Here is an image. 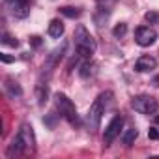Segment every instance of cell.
<instances>
[{
    "label": "cell",
    "mask_w": 159,
    "mask_h": 159,
    "mask_svg": "<svg viewBox=\"0 0 159 159\" xmlns=\"http://www.w3.org/2000/svg\"><path fill=\"white\" fill-rule=\"evenodd\" d=\"M0 60H2L4 64H11V62H15V58H13V56H8V54H4V52L0 54Z\"/></svg>",
    "instance_id": "obj_24"
},
{
    "label": "cell",
    "mask_w": 159,
    "mask_h": 159,
    "mask_svg": "<svg viewBox=\"0 0 159 159\" xmlns=\"http://www.w3.org/2000/svg\"><path fill=\"white\" fill-rule=\"evenodd\" d=\"M73 39H75V49H77V54H81L83 58H90L96 49H98V43L94 39V36L86 30L84 25H79L75 28V34H73Z\"/></svg>",
    "instance_id": "obj_1"
},
{
    "label": "cell",
    "mask_w": 159,
    "mask_h": 159,
    "mask_svg": "<svg viewBox=\"0 0 159 159\" xmlns=\"http://www.w3.org/2000/svg\"><path fill=\"white\" fill-rule=\"evenodd\" d=\"M54 105L56 109L60 111V116L66 118L71 125H81V118L77 114V109H75V103L62 92H56L54 94Z\"/></svg>",
    "instance_id": "obj_2"
},
{
    "label": "cell",
    "mask_w": 159,
    "mask_h": 159,
    "mask_svg": "<svg viewBox=\"0 0 159 159\" xmlns=\"http://www.w3.org/2000/svg\"><path fill=\"white\" fill-rule=\"evenodd\" d=\"M64 34V23L60 19H52L49 25V36L51 38H62Z\"/></svg>",
    "instance_id": "obj_14"
},
{
    "label": "cell",
    "mask_w": 159,
    "mask_h": 159,
    "mask_svg": "<svg viewBox=\"0 0 159 159\" xmlns=\"http://www.w3.org/2000/svg\"><path fill=\"white\" fill-rule=\"evenodd\" d=\"M56 116H58L56 112H49V116H45V118H43V122H45V124L52 129V127L56 125Z\"/></svg>",
    "instance_id": "obj_19"
},
{
    "label": "cell",
    "mask_w": 159,
    "mask_h": 159,
    "mask_svg": "<svg viewBox=\"0 0 159 159\" xmlns=\"http://www.w3.org/2000/svg\"><path fill=\"white\" fill-rule=\"evenodd\" d=\"M10 13L17 19H26L30 15V2L28 0H4Z\"/></svg>",
    "instance_id": "obj_6"
},
{
    "label": "cell",
    "mask_w": 159,
    "mask_h": 159,
    "mask_svg": "<svg viewBox=\"0 0 159 159\" xmlns=\"http://www.w3.org/2000/svg\"><path fill=\"white\" fill-rule=\"evenodd\" d=\"M64 52H66V43H62L60 47H56L49 56H47V60H45V64H43V71H41V77H45V79H49L51 77V73H52V69L60 64V60H62V56H64Z\"/></svg>",
    "instance_id": "obj_5"
},
{
    "label": "cell",
    "mask_w": 159,
    "mask_h": 159,
    "mask_svg": "<svg viewBox=\"0 0 159 159\" xmlns=\"http://www.w3.org/2000/svg\"><path fill=\"white\" fill-rule=\"evenodd\" d=\"M155 39H157V34H155V30L150 28V26H139V28L135 30V41H137V45H140V47H150V45L155 43Z\"/></svg>",
    "instance_id": "obj_7"
},
{
    "label": "cell",
    "mask_w": 159,
    "mask_h": 159,
    "mask_svg": "<svg viewBox=\"0 0 159 159\" xmlns=\"http://www.w3.org/2000/svg\"><path fill=\"white\" fill-rule=\"evenodd\" d=\"M157 122H159V118H157Z\"/></svg>",
    "instance_id": "obj_26"
},
{
    "label": "cell",
    "mask_w": 159,
    "mask_h": 159,
    "mask_svg": "<svg viewBox=\"0 0 159 159\" xmlns=\"http://www.w3.org/2000/svg\"><path fill=\"white\" fill-rule=\"evenodd\" d=\"M92 73V64L90 62H84L83 67H81V77H88Z\"/></svg>",
    "instance_id": "obj_20"
},
{
    "label": "cell",
    "mask_w": 159,
    "mask_h": 159,
    "mask_svg": "<svg viewBox=\"0 0 159 159\" xmlns=\"http://www.w3.org/2000/svg\"><path fill=\"white\" fill-rule=\"evenodd\" d=\"M4 92H6V96H8V98H11V99H15V98H21V96H23L21 86L13 81L11 77H8L6 81H4Z\"/></svg>",
    "instance_id": "obj_12"
},
{
    "label": "cell",
    "mask_w": 159,
    "mask_h": 159,
    "mask_svg": "<svg viewBox=\"0 0 159 159\" xmlns=\"http://www.w3.org/2000/svg\"><path fill=\"white\" fill-rule=\"evenodd\" d=\"M152 84H153V86H159V75H157V77L153 79V81H152Z\"/></svg>",
    "instance_id": "obj_25"
},
{
    "label": "cell",
    "mask_w": 159,
    "mask_h": 159,
    "mask_svg": "<svg viewBox=\"0 0 159 159\" xmlns=\"http://www.w3.org/2000/svg\"><path fill=\"white\" fill-rule=\"evenodd\" d=\"M19 135L23 137V140H25V144H26V150L34 152V150H36V137H34L32 125H30V124H23L21 129H19Z\"/></svg>",
    "instance_id": "obj_10"
},
{
    "label": "cell",
    "mask_w": 159,
    "mask_h": 159,
    "mask_svg": "<svg viewBox=\"0 0 159 159\" xmlns=\"http://www.w3.org/2000/svg\"><path fill=\"white\" fill-rule=\"evenodd\" d=\"M111 98V94H101L94 99V103L90 105L88 109V114H86V124L90 125V129H98L99 124H101V118L107 111V99Z\"/></svg>",
    "instance_id": "obj_3"
},
{
    "label": "cell",
    "mask_w": 159,
    "mask_h": 159,
    "mask_svg": "<svg viewBox=\"0 0 159 159\" xmlns=\"http://www.w3.org/2000/svg\"><path fill=\"white\" fill-rule=\"evenodd\" d=\"M23 152H26V144H25L23 137L17 133V135L11 139V142H10V146H8V150H6V155H8V157H15V155H21Z\"/></svg>",
    "instance_id": "obj_9"
},
{
    "label": "cell",
    "mask_w": 159,
    "mask_h": 159,
    "mask_svg": "<svg viewBox=\"0 0 159 159\" xmlns=\"http://www.w3.org/2000/svg\"><path fill=\"white\" fill-rule=\"evenodd\" d=\"M148 137H150L152 140H157V139H159V131H157V127H150V129H148Z\"/></svg>",
    "instance_id": "obj_22"
},
{
    "label": "cell",
    "mask_w": 159,
    "mask_h": 159,
    "mask_svg": "<svg viewBox=\"0 0 159 159\" xmlns=\"http://www.w3.org/2000/svg\"><path fill=\"white\" fill-rule=\"evenodd\" d=\"M36 92H38V103L43 107L47 103V96H49V88H47V81L43 83V79H39V83L36 86Z\"/></svg>",
    "instance_id": "obj_13"
},
{
    "label": "cell",
    "mask_w": 159,
    "mask_h": 159,
    "mask_svg": "<svg viewBox=\"0 0 159 159\" xmlns=\"http://www.w3.org/2000/svg\"><path fill=\"white\" fill-rule=\"evenodd\" d=\"M131 107L140 114H155L157 112V101L152 96H137V98H133Z\"/></svg>",
    "instance_id": "obj_4"
},
{
    "label": "cell",
    "mask_w": 159,
    "mask_h": 159,
    "mask_svg": "<svg viewBox=\"0 0 159 159\" xmlns=\"http://www.w3.org/2000/svg\"><path fill=\"white\" fill-rule=\"evenodd\" d=\"M125 32H127V25H125V23H118V25L114 26V30H112V34H114L116 38L125 36Z\"/></svg>",
    "instance_id": "obj_18"
},
{
    "label": "cell",
    "mask_w": 159,
    "mask_h": 159,
    "mask_svg": "<svg viewBox=\"0 0 159 159\" xmlns=\"http://www.w3.org/2000/svg\"><path fill=\"white\" fill-rule=\"evenodd\" d=\"M0 41H2V45H10V47H19V41L10 36L8 32H2V38H0Z\"/></svg>",
    "instance_id": "obj_17"
},
{
    "label": "cell",
    "mask_w": 159,
    "mask_h": 159,
    "mask_svg": "<svg viewBox=\"0 0 159 159\" xmlns=\"http://www.w3.org/2000/svg\"><path fill=\"white\" fill-rule=\"evenodd\" d=\"M124 127V118L120 116V114H116L112 120H111V124L107 125V129H105V133H103V142H105V146H109L118 135H120V129Z\"/></svg>",
    "instance_id": "obj_8"
},
{
    "label": "cell",
    "mask_w": 159,
    "mask_h": 159,
    "mask_svg": "<svg viewBox=\"0 0 159 159\" xmlns=\"http://www.w3.org/2000/svg\"><path fill=\"white\" fill-rule=\"evenodd\" d=\"M30 45H32V47H39V45H41V38H39V36H32V38H30Z\"/></svg>",
    "instance_id": "obj_23"
},
{
    "label": "cell",
    "mask_w": 159,
    "mask_h": 159,
    "mask_svg": "<svg viewBox=\"0 0 159 159\" xmlns=\"http://www.w3.org/2000/svg\"><path fill=\"white\" fill-rule=\"evenodd\" d=\"M60 13L66 15V17H69V19L81 17V10H79V8H71V6H64V8H60Z\"/></svg>",
    "instance_id": "obj_16"
},
{
    "label": "cell",
    "mask_w": 159,
    "mask_h": 159,
    "mask_svg": "<svg viewBox=\"0 0 159 159\" xmlns=\"http://www.w3.org/2000/svg\"><path fill=\"white\" fill-rule=\"evenodd\" d=\"M144 19H146L148 23H157V21H159V13H155V11H148V13L144 15Z\"/></svg>",
    "instance_id": "obj_21"
},
{
    "label": "cell",
    "mask_w": 159,
    "mask_h": 159,
    "mask_svg": "<svg viewBox=\"0 0 159 159\" xmlns=\"http://www.w3.org/2000/svg\"><path fill=\"white\" fill-rule=\"evenodd\" d=\"M137 137H139V131H137L135 127H129V129H125V133H124V137H122V142H124L125 146H133V142H135Z\"/></svg>",
    "instance_id": "obj_15"
},
{
    "label": "cell",
    "mask_w": 159,
    "mask_h": 159,
    "mask_svg": "<svg viewBox=\"0 0 159 159\" xmlns=\"http://www.w3.org/2000/svg\"><path fill=\"white\" fill-rule=\"evenodd\" d=\"M155 66H157V60H155L153 56H148V54H142V56L135 62V69H137L139 73L152 71V69H155Z\"/></svg>",
    "instance_id": "obj_11"
}]
</instances>
